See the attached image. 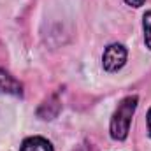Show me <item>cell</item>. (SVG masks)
I'll use <instances>...</instances> for the list:
<instances>
[{
    "label": "cell",
    "mask_w": 151,
    "mask_h": 151,
    "mask_svg": "<svg viewBox=\"0 0 151 151\" xmlns=\"http://www.w3.org/2000/svg\"><path fill=\"white\" fill-rule=\"evenodd\" d=\"M137 104H139L137 95H128L118 104L116 111L113 113V118H111V125H109V132L114 141H125L128 137L132 118L135 114Z\"/></svg>",
    "instance_id": "obj_1"
},
{
    "label": "cell",
    "mask_w": 151,
    "mask_h": 151,
    "mask_svg": "<svg viewBox=\"0 0 151 151\" xmlns=\"http://www.w3.org/2000/svg\"><path fill=\"white\" fill-rule=\"evenodd\" d=\"M128 51L123 44H109L102 55V67L107 72H118L125 67Z\"/></svg>",
    "instance_id": "obj_2"
},
{
    "label": "cell",
    "mask_w": 151,
    "mask_h": 151,
    "mask_svg": "<svg viewBox=\"0 0 151 151\" xmlns=\"http://www.w3.org/2000/svg\"><path fill=\"white\" fill-rule=\"evenodd\" d=\"M0 93L2 95H12V97L23 95V84L4 69H0Z\"/></svg>",
    "instance_id": "obj_3"
},
{
    "label": "cell",
    "mask_w": 151,
    "mask_h": 151,
    "mask_svg": "<svg viewBox=\"0 0 151 151\" xmlns=\"http://www.w3.org/2000/svg\"><path fill=\"white\" fill-rule=\"evenodd\" d=\"M19 151H55V148H53V144L46 137L32 135V137H27L21 142Z\"/></svg>",
    "instance_id": "obj_4"
},
{
    "label": "cell",
    "mask_w": 151,
    "mask_h": 151,
    "mask_svg": "<svg viewBox=\"0 0 151 151\" xmlns=\"http://www.w3.org/2000/svg\"><path fill=\"white\" fill-rule=\"evenodd\" d=\"M142 30H144V44L151 51V11L142 16Z\"/></svg>",
    "instance_id": "obj_5"
},
{
    "label": "cell",
    "mask_w": 151,
    "mask_h": 151,
    "mask_svg": "<svg viewBox=\"0 0 151 151\" xmlns=\"http://www.w3.org/2000/svg\"><path fill=\"white\" fill-rule=\"evenodd\" d=\"M144 2H146V0H125V4H127V5L135 7V9H137V7H141V5H144Z\"/></svg>",
    "instance_id": "obj_6"
},
{
    "label": "cell",
    "mask_w": 151,
    "mask_h": 151,
    "mask_svg": "<svg viewBox=\"0 0 151 151\" xmlns=\"http://www.w3.org/2000/svg\"><path fill=\"white\" fill-rule=\"evenodd\" d=\"M146 121H148V134H150V137H151V107H150V111H148Z\"/></svg>",
    "instance_id": "obj_7"
}]
</instances>
